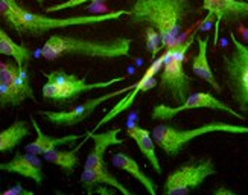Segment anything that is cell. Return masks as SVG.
Wrapping results in <instances>:
<instances>
[{"label": "cell", "mask_w": 248, "mask_h": 195, "mask_svg": "<svg viewBox=\"0 0 248 195\" xmlns=\"http://www.w3.org/2000/svg\"><path fill=\"white\" fill-rule=\"evenodd\" d=\"M195 13L192 0H134L126 18L134 26H153L158 31L163 49L180 45L186 18Z\"/></svg>", "instance_id": "obj_1"}, {"label": "cell", "mask_w": 248, "mask_h": 195, "mask_svg": "<svg viewBox=\"0 0 248 195\" xmlns=\"http://www.w3.org/2000/svg\"><path fill=\"white\" fill-rule=\"evenodd\" d=\"M126 16V9L108 11L101 14H87L75 17H49L47 14L31 13L21 6L17 0H0V17H2L9 28H13L18 34H29L32 37H41L49 31L64 29L72 26H87L99 25L104 21L117 20Z\"/></svg>", "instance_id": "obj_2"}, {"label": "cell", "mask_w": 248, "mask_h": 195, "mask_svg": "<svg viewBox=\"0 0 248 195\" xmlns=\"http://www.w3.org/2000/svg\"><path fill=\"white\" fill-rule=\"evenodd\" d=\"M40 53L47 61H55L62 57L114 60L131 57V38L124 35L110 38H84L77 35L53 34L46 40Z\"/></svg>", "instance_id": "obj_3"}, {"label": "cell", "mask_w": 248, "mask_h": 195, "mask_svg": "<svg viewBox=\"0 0 248 195\" xmlns=\"http://www.w3.org/2000/svg\"><path fill=\"white\" fill-rule=\"evenodd\" d=\"M153 137L155 140V145L163 151L165 154L174 157L178 156L192 140L197 137L213 134V133H227V134H248V125H239L232 122H222V121H212L206 122L197 128L190 130H181L172 125L160 124L154 127Z\"/></svg>", "instance_id": "obj_4"}, {"label": "cell", "mask_w": 248, "mask_h": 195, "mask_svg": "<svg viewBox=\"0 0 248 195\" xmlns=\"http://www.w3.org/2000/svg\"><path fill=\"white\" fill-rule=\"evenodd\" d=\"M193 38H195V34L181 41L180 45L169 48V55L160 70L158 90L160 93H168L170 96V101L177 105L185 102L190 95L193 80L185 70V60Z\"/></svg>", "instance_id": "obj_5"}, {"label": "cell", "mask_w": 248, "mask_h": 195, "mask_svg": "<svg viewBox=\"0 0 248 195\" xmlns=\"http://www.w3.org/2000/svg\"><path fill=\"white\" fill-rule=\"evenodd\" d=\"M46 77L47 82L43 85L41 95L46 101L50 102H73L77 98L81 95L93 92V90H101V89H108L114 84H119L126 80V77H117L107 81H98V82H87V80L79 78L78 75L69 73L64 70H53L49 73H43Z\"/></svg>", "instance_id": "obj_6"}, {"label": "cell", "mask_w": 248, "mask_h": 195, "mask_svg": "<svg viewBox=\"0 0 248 195\" xmlns=\"http://www.w3.org/2000/svg\"><path fill=\"white\" fill-rule=\"evenodd\" d=\"M233 50L225 53L224 78L232 93V99L241 112H248V46L230 32Z\"/></svg>", "instance_id": "obj_7"}, {"label": "cell", "mask_w": 248, "mask_h": 195, "mask_svg": "<svg viewBox=\"0 0 248 195\" xmlns=\"http://www.w3.org/2000/svg\"><path fill=\"white\" fill-rule=\"evenodd\" d=\"M217 166L210 157H193L186 163L180 165L169 176L163 185L166 195H185L200 188L204 180L217 174Z\"/></svg>", "instance_id": "obj_8"}, {"label": "cell", "mask_w": 248, "mask_h": 195, "mask_svg": "<svg viewBox=\"0 0 248 195\" xmlns=\"http://www.w3.org/2000/svg\"><path fill=\"white\" fill-rule=\"evenodd\" d=\"M195 108H207V110H215V112H224L229 113L233 117L239 119V121H245V116L239 112L233 110L230 105H227L225 102H222L218 98H215L212 93L209 92H197V93H190L187 96V99L177 105V107H169L166 104H158L153 108V113H151V117L154 121H170L175 116H178L180 113H185L189 110H195Z\"/></svg>", "instance_id": "obj_9"}, {"label": "cell", "mask_w": 248, "mask_h": 195, "mask_svg": "<svg viewBox=\"0 0 248 195\" xmlns=\"http://www.w3.org/2000/svg\"><path fill=\"white\" fill-rule=\"evenodd\" d=\"M168 55H169V48L166 49L165 53H161V55H160L158 58H155V60L151 61L149 67L145 70V73L142 75V78H140L136 84H133V85H131V90H129L128 93H125L124 98H121V99L117 101V102L110 108V110L104 114V117L101 119V121H99L98 124H96V127H94L93 131H96V130L102 128L105 124L111 122L113 119L117 117L119 114L128 112L129 108L133 107V104L136 102L137 96H139L140 93H145V92H148V90H151V89H154V87H155V85H157V82H155V75L160 73L161 67H163L165 60L168 58Z\"/></svg>", "instance_id": "obj_10"}, {"label": "cell", "mask_w": 248, "mask_h": 195, "mask_svg": "<svg viewBox=\"0 0 248 195\" xmlns=\"http://www.w3.org/2000/svg\"><path fill=\"white\" fill-rule=\"evenodd\" d=\"M129 90H131V85H126V87H122V89L108 92V93H105V95L96 96V98H90V99L84 101L82 104L73 107L72 110H62V112H40V114L43 117H46L47 121L50 124H53V125H58V127H73V125H78L81 122H84L85 119H87L89 116H92L96 112V108H98L99 105H102L104 102L113 99V98L124 96Z\"/></svg>", "instance_id": "obj_11"}, {"label": "cell", "mask_w": 248, "mask_h": 195, "mask_svg": "<svg viewBox=\"0 0 248 195\" xmlns=\"http://www.w3.org/2000/svg\"><path fill=\"white\" fill-rule=\"evenodd\" d=\"M121 133V128H110L104 133H96V131H87L89 137L93 140V148L85 157L84 168L85 169H93V168H107L105 165V153L108 151L110 146H117L125 142V139L119 137L117 134Z\"/></svg>", "instance_id": "obj_12"}, {"label": "cell", "mask_w": 248, "mask_h": 195, "mask_svg": "<svg viewBox=\"0 0 248 195\" xmlns=\"http://www.w3.org/2000/svg\"><path fill=\"white\" fill-rule=\"evenodd\" d=\"M0 171L3 172H13L25 179H31L35 181V185L41 186L45 181V171H43V160L40 156L32 153H16V156L0 163Z\"/></svg>", "instance_id": "obj_13"}, {"label": "cell", "mask_w": 248, "mask_h": 195, "mask_svg": "<svg viewBox=\"0 0 248 195\" xmlns=\"http://www.w3.org/2000/svg\"><path fill=\"white\" fill-rule=\"evenodd\" d=\"M202 8L207 11V18H217V35L219 21L241 20L248 17L247 0H202Z\"/></svg>", "instance_id": "obj_14"}, {"label": "cell", "mask_w": 248, "mask_h": 195, "mask_svg": "<svg viewBox=\"0 0 248 195\" xmlns=\"http://www.w3.org/2000/svg\"><path fill=\"white\" fill-rule=\"evenodd\" d=\"M81 186L87 194H94L96 188H99L102 185L111 186L117 189V192H121L124 195H134L133 191H129L124 183L119 181V179L114 177L108 168H93V169H85L81 172Z\"/></svg>", "instance_id": "obj_15"}, {"label": "cell", "mask_w": 248, "mask_h": 195, "mask_svg": "<svg viewBox=\"0 0 248 195\" xmlns=\"http://www.w3.org/2000/svg\"><path fill=\"white\" fill-rule=\"evenodd\" d=\"M32 127H34L35 133H37V139L34 142H31L25 146L26 153H32V154H37V156H45L47 153L53 149H58L60 146L64 145H72L75 144L77 140H79L82 137V134H67V136H62V137H52L49 134H45L41 131V128L38 127V124L35 122V119H31Z\"/></svg>", "instance_id": "obj_16"}, {"label": "cell", "mask_w": 248, "mask_h": 195, "mask_svg": "<svg viewBox=\"0 0 248 195\" xmlns=\"http://www.w3.org/2000/svg\"><path fill=\"white\" fill-rule=\"evenodd\" d=\"M197 45H198V52H197V55L192 58V72L195 73V77H198L200 80L206 81L217 93H221L222 89L219 82L217 81V78H215V73L210 67L209 58H207L209 37L206 38L197 37Z\"/></svg>", "instance_id": "obj_17"}, {"label": "cell", "mask_w": 248, "mask_h": 195, "mask_svg": "<svg viewBox=\"0 0 248 195\" xmlns=\"http://www.w3.org/2000/svg\"><path fill=\"white\" fill-rule=\"evenodd\" d=\"M126 134L131 137L139 146V151L145 156V159L149 162V165L154 168L157 174H161V165L155 153V140L153 137V133L146 128H142L139 125H131L126 128Z\"/></svg>", "instance_id": "obj_18"}, {"label": "cell", "mask_w": 248, "mask_h": 195, "mask_svg": "<svg viewBox=\"0 0 248 195\" xmlns=\"http://www.w3.org/2000/svg\"><path fill=\"white\" fill-rule=\"evenodd\" d=\"M111 163H113L114 168L128 172L129 176L134 177L137 181L142 183V186L151 195H157V186H155V183L151 180L142 169H140L139 163H137V162L131 156H128V154L122 153V151H119V153H114L111 156Z\"/></svg>", "instance_id": "obj_19"}, {"label": "cell", "mask_w": 248, "mask_h": 195, "mask_svg": "<svg viewBox=\"0 0 248 195\" xmlns=\"http://www.w3.org/2000/svg\"><path fill=\"white\" fill-rule=\"evenodd\" d=\"M87 139H89V134L85 133V137L78 145H75V148H72V149H53V151H50V153L45 154V160L49 162V163L60 166L67 176H70V174H73V171L77 169V166L79 165V151L85 145V142H87Z\"/></svg>", "instance_id": "obj_20"}, {"label": "cell", "mask_w": 248, "mask_h": 195, "mask_svg": "<svg viewBox=\"0 0 248 195\" xmlns=\"http://www.w3.org/2000/svg\"><path fill=\"white\" fill-rule=\"evenodd\" d=\"M31 134L26 121L17 119L8 128L0 131V153H9L21 144V140Z\"/></svg>", "instance_id": "obj_21"}, {"label": "cell", "mask_w": 248, "mask_h": 195, "mask_svg": "<svg viewBox=\"0 0 248 195\" xmlns=\"http://www.w3.org/2000/svg\"><path fill=\"white\" fill-rule=\"evenodd\" d=\"M29 66H18V70L16 73V78L11 84V92H13V105L17 107L23 104L26 99L35 101V95L31 85V77H29Z\"/></svg>", "instance_id": "obj_22"}, {"label": "cell", "mask_w": 248, "mask_h": 195, "mask_svg": "<svg viewBox=\"0 0 248 195\" xmlns=\"http://www.w3.org/2000/svg\"><path fill=\"white\" fill-rule=\"evenodd\" d=\"M0 53L14 58L18 66H29L32 60V52L26 46L16 43L2 28H0Z\"/></svg>", "instance_id": "obj_23"}, {"label": "cell", "mask_w": 248, "mask_h": 195, "mask_svg": "<svg viewBox=\"0 0 248 195\" xmlns=\"http://www.w3.org/2000/svg\"><path fill=\"white\" fill-rule=\"evenodd\" d=\"M145 38H146V50L149 52L151 61H153L158 55V52L163 49L158 31L155 28H153V26H146L145 28Z\"/></svg>", "instance_id": "obj_24"}, {"label": "cell", "mask_w": 248, "mask_h": 195, "mask_svg": "<svg viewBox=\"0 0 248 195\" xmlns=\"http://www.w3.org/2000/svg\"><path fill=\"white\" fill-rule=\"evenodd\" d=\"M105 2H107V0H66V2H61L58 5L47 6L45 11H46V13H60V11L77 8V6H81V5H85V3L96 5V3H105Z\"/></svg>", "instance_id": "obj_25"}, {"label": "cell", "mask_w": 248, "mask_h": 195, "mask_svg": "<svg viewBox=\"0 0 248 195\" xmlns=\"http://www.w3.org/2000/svg\"><path fill=\"white\" fill-rule=\"evenodd\" d=\"M0 195H34V192L25 189L21 185H14V186H11L9 189L0 192Z\"/></svg>", "instance_id": "obj_26"}, {"label": "cell", "mask_w": 248, "mask_h": 195, "mask_svg": "<svg viewBox=\"0 0 248 195\" xmlns=\"http://www.w3.org/2000/svg\"><path fill=\"white\" fill-rule=\"evenodd\" d=\"M213 194H215V195H221V194L234 195V192H233V191H230V189H227V188H218V189H215V191H213Z\"/></svg>", "instance_id": "obj_27"}, {"label": "cell", "mask_w": 248, "mask_h": 195, "mask_svg": "<svg viewBox=\"0 0 248 195\" xmlns=\"http://www.w3.org/2000/svg\"><path fill=\"white\" fill-rule=\"evenodd\" d=\"M37 2H38V5H43L45 3V0H37Z\"/></svg>", "instance_id": "obj_28"}]
</instances>
